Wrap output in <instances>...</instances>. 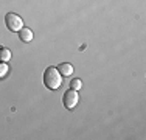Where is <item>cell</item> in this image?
<instances>
[{
    "mask_svg": "<svg viewBox=\"0 0 146 140\" xmlns=\"http://www.w3.org/2000/svg\"><path fill=\"white\" fill-rule=\"evenodd\" d=\"M78 100H79V97H78V90H67V92L64 93V98H62V103H64V106L67 107V109H73V107L78 104Z\"/></svg>",
    "mask_w": 146,
    "mask_h": 140,
    "instance_id": "3957f363",
    "label": "cell"
},
{
    "mask_svg": "<svg viewBox=\"0 0 146 140\" xmlns=\"http://www.w3.org/2000/svg\"><path fill=\"white\" fill-rule=\"evenodd\" d=\"M9 59H11V51H9L6 47H2V48H0V61H2V62H8Z\"/></svg>",
    "mask_w": 146,
    "mask_h": 140,
    "instance_id": "8992f818",
    "label": "cell"
},
{
    "mask_svg": "<svg viewBox=\"0 0 146 140\" xmlns=\"http://www.w3.org/2000/svg\"><path fill=\"white\" fill-rule=\"evenodd\" d=\"M44 84L51 90H56L62 84V75L59 73L58 67H48L44 73Z\"/></svg>",
    "mask_w": 146,
    "mask_h": 140,
    "instance_id": "6da1fadb",
    "label": "cell"
},
{
    "mask_svg": "<svg viewBox=\"0 0 146 140\" xmlns=\"http://www.w3.org/2000/svg\"><path fill=\"white\" fill-rule=\"evenodd\" d=\"M8 64H6V62H2L0 61V79L2 78H5L6 76V73H8Z\"/></svg>",
    "mask_w": 146,
    "mask_h": 140,
    "instance_id": "ba28073f",
    "label": "cell"
},
{
    "mask_svg": "<svg viewBox=\"0 0 146 140\" xmlns=\"http://www.w3.org/2000/svg\"><path fill=\"white\" fill-rule=\"evenodd\" d=\"M70 87L73 90H79L82 87V81L79 78H75V79H72V83H70Z\"/></svg>",
    "mask_w": 146,
    "mask_h": 140,
    "instance_id": "52a82bcc",
    "label": "cell"
},
{
    "mask_svg": "<svg viewBox=\"0 0 146 140\" xmlns=\"http://www.w3.org/2000/svg\"><path fill=\"white\" fill-rule=\"evenodd\" d=\"M19 37H20V41H22V42H31V41H33V31H31L30 28L23 27L22 30L19 31Z\"/></svg>",
    "mask_w": 146,
    "mask_h": 140,
    "instance_id": "5b68a950",
    "label": "cell"
},
{
    "mask_svg": "<svg viewBox=\"0 0 146 140\" xmlns=\"http://www.w3.org/2000/svg\"><path fill=\"white\" fill-rule=\"evenodd\" d=\"M5 25L9 31H17V33H19L23 28V20L20 19L16 13H8L5 16Z\"/></svg>",
    "mask_w": 146,
    "mask_h": 140,
    "instance_id": "7a4b0ae2",
    "label": "cell"
},
{
    "mask_svg": "<svg viewBox=\"0 0 146 140\" xmlns=\"http://www.w3.org/2000/svg\"><path fill=\"white\" fill-rule=\"evenodd\" d=\"M58 70L62 76H72L73 75V65L68 64V62H61L58 65Z\"/></svg>",
    "mask_w": 146,
    "mask_h": 140,
    "instance_id": "277c9868",
    "label": "cell"
}]
</instances>
